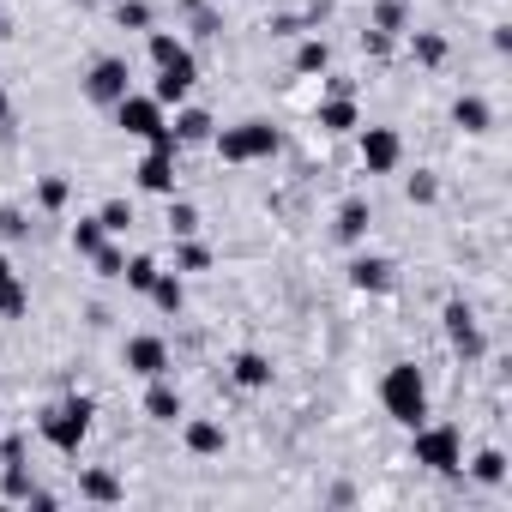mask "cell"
Segmentation results:
<instances>
[{"mask_svg": "<svg viewBox=\"0 0 512 512\" xmlns=\"http://www.w3.org/2000/svg\"><path fill=\"white\" fill-rule=\"evenodd\" d=\"M380 404H386V416L404 422V428L428 422V380H422V368H416V362H392L386 380H380Z\"/></svg>", "mask_w": 512, "mask_h": 512, "instance_id": "6da1fadb", "label": "cell"}, {"mask_svg": "<svg viewBox=\"0 0 512 512\" xmlns=\"http://www.w3.org/2000/svg\"><path fill=\"white\" fill-rule=\"evenodd\" d=\"M410 458L440 470V476H452V470H464V434L452 422H416L410 428Z\"/></svg>", "mask_w": 512, "mask_h": 512, "instance_id": "7a4b0ae2", "label": "cell"}, {"mask_svg": "<svg viewBox=\"0 0 512 512\" xmlns=\"http://www.w3.org/2000/svg\"><path fill=\"white\" fill-rule=\"evenodd\" d=\"M217 139V157L223 163H266V157H278V127L272 121H241V127H223V133H211Z\"/></svg>", "mask_w": 512, "mask_h": 512, "instance_id": "3957f363", "label": "cell"}, {"mask_svg": "<svg viewBox=\"0 0 512 512\" xmlns=\"http://www.w3.org/2000/svg\"><path fill=\"white\" fill-rule=\"evenodd\" d=\"M91 416H97V404L91 398H67V404H55V410H43V440L55 446V452H79L85 446V434H91Z\"/></svg>", "mask_w": 512, "mask_h": 512, "instance_id": "277c9868", "label": "cell"}, {"mask_svg": "<svg viewBox=\"0 0 512 512\" xmlns=\"http://www.w3.org/2000/svg\"><path fill=\"white\" fill-rule=\"evenodd\" d=\"M127 91H133V67H127L121 55H103V61L85 73V97H91V103H103V109H115Z\"/></svg>", "mask_w": 512, "mask_h": 512, "instance_id": "5b68a950", "label": "cell"}, {"mask_svg": "<svg viewBox=\"0 0 512 512\" xmlns=\"http://www.w3.org/2000/svg\"><path fill=\"white\" fill-rule=\"evenodd\" d=\"M404 163V139L392 127H362V169L368 175H392Z\"/></svg>", "mask_w": 512, "mask_h": 512, "instance_id": "8992f818", "label": "cell"}, {"mask_svg": "<svg viewBox=\"0 0 512 512\" xmlns=\"http://www.w3.org/2000/svg\"><path fill=\"white\" fill-rule=\"evenodd\" d=\"M193 79H199V67H193V55H181V61H169V67H157V103L169 109V103H187L193 97Z\"/></svg>", "mask_w": 512, "mask_h": 512, "instance_id": "52a82bcc", "label": "cell"}, {"mask_svg": "<svg viewBox=\"0 0 512 512\" xmlns=\"http://www.w3.org/2000/svg\"><path fill=\"white\" fill-rule=\"evenodd\" d=\"M127 368H133L139 380H157V374H169V344H163V338H151V332L127 338Z\"/></svg>", "mask_w": 512, "mask_h": 512, "instance_id": "ba28073f", "label": "cell"}, {"mask_svg": "<svg viewBox=\"0 0 512 512\" xmlns=\"http://www.w3.org/2000/svg\"><path fill=\"white\" fill-rule=\"evenodd\" d=\"M446 338H452V350H458L464 362L482 356V332H476V314H470L464 302H446Z\"/></svg>", "mask_w": 512, "mask_h": 512, "instance_id": "9c48e42d", "label": "cell"}, {"mask_svg": "<svg viewBox=\"0 0 512 512\" xmlns=\"http://www.w3.org/2000/svg\"><path fill=\"white\" fill-rule=\"evenodd\" d=\"M350 284H356V290H374V296H386V290L398 284V272H392V260H380V253H362V260L350 266Z\"/></svg>", "mask_w": 512, "mask_h": 512, "instance_id": "30bf717a", "label": "cell"}, {"mask_svg": "<svg viewBox=\"0 0 512 512\" xmlns=\"http://www.w3.org/2000/svg\"><path fill=\"white\" fill-rule=\"evenodd\" d=\"M133 175L145 193H175V151H145V163Z\"/></svg>", "mask_w": 512, "mask_h": 512, "instance_id": "8fae6325", "label": "cell"}, {"mask_svg": "<svg viewBox=\"0 0 512 512\" xmlns=\"http://www.w3.org/2000/svg\"><path fill=\"white\" fill-rule=\"evenodd\" d=\"M314 121L326 127V133H350V127H362V115H356V103L338 91V97H326L320 109H314Z\"/></svg>", "mask_w": 512, "mask_h": 512, "instance_id": "7c38bea8", "label": "cell"}, {"mask_svg": "<svg viewBox=\"0 0 512 512\" xmlns=\"http://www.w3.org/2000/svg\"><path fill=\"white\" fill-rule=\"evenodd\" d=\"M145 416H151V422H181V392H175L163 374H157L151 392H145Z\"/></svg>", "mask_w": 512, "mask_h": 512, "instance_id": "4fadbf2b", "label": "cell"}, {"mask_svg": "<svg viewBox=\"0 0 512 512\" xmlns=\"http://www.w3.org/2000/svg\"><path fill=\"white\" fill-rule=\"evenodd\" d=\"M169 133H175V145H205V139H211V115H205V109H181V115L169 121Z\"/></svg>", "mask_w": 512, "mask_h": 512, "instance_id": "5bb4252c", "label": "cell"}, {"mask_svg": "<svg viewBox=\"0 0 512 512\" xmlns=\"http://www.w3.org/2000/svg\"><path fill=\"white\" fill-rule=\"evenodd\" d=\"M452 121H458L464 133H488V127H494V109H488L482 97H458V103H452Z\"/></svg>", "mask_w": 512, "mask_h": 512, "instance_id": "9a60e30c", "label": "cell"}, {"mask_svg": "<svg viewBox=\"0 0 512 512\" xmlns=\"http://www.w3.org/2000/svg\"><path fill=\"white\" fill-rule=\"evenodd\" d=\"M368 223H374L368 199H344V205H338V235H344V241H362V235H368Z\"/></svg>", "mask_w": 512, "mask_h": 512, "instance_id": "2e32d148", "label": "cell"}, {"mask_svg": "<svg viewBox=\"0 0 512 512\" xmlns=\"http://www.w3.org/2000/svg\"><path fill=\"white\" fill-rule=\"evenodd\" d=\"M229 368H235V380H241V386H272V362H266L260 350H241Z\"/></svg>", "mask_w": 512, "mask_h": 512, "instance_id": "e0dca14e", "label": "cell"}, {"mask_svg": "<svg viewBox=\"0 0 512 512\" xmlns=\"http://www.w3.org/2000/svg\"><path fill=\"white\" fill-rule=\"evenodd\" d=\"M145 296H151V302H157L163 314H181V302H187V290H181V278H175V272H157Z\"/></svg>", "mask_w": 512, "mask_h": 512, "instance_id": "ac0fdd59", "label": "cell"}, {"mask_svg": "<svg viewBox=\"0 0 512 512\" xmlns=\"http://www.w3.org/2000/svg\"><path fill=\"white\" fill-rule=\"evenodd\" d=\"M79 494H85V500H103V506H115V500H121L127 488H121V482H115L109 470H85V482H79Z\"/></svg>", "mask_w": 512, "mask_h": 512, "instance_id": "d6986e66", "label": "cell"}, {"mask_svg": "<svg viewBox=\"0 0 512 512\" xmlns=\"http://www.w3.org/2000/svg\"><path fill=\"white\" fill-rule=\"evenodd\" d=\"M187 452H199V458L223 452V428L217 422H187Z\"/></svg>", "mask_w": 512, "mask_h": 512, "instance_id": "ffe728a7", "label": "cell"}, {"mask_svg": "<svg viewBox=\"0 0 512 512\" xmlns=\"http://www.w3.org/2000/svg\"><path fill=\"white\" fill-rule=\"evenodd\" d=\"M470 476H476V482H488V488H494V482H506V452H494V446H488V452H476V458H470Z\"/></svg>", "mask_w": 512, "mask_h": 512, "instance_id": "44dd1931", "label": "cell"}, {"mask_svg": "<svg viewBox=\"0 0 512 512\" xmlns=\"http://www.w3.org/2000/svg\"><path fill=\"white\" fill-rule=\"evenodd\" d=\"M103 241H109V229H103V223H97V217H79V223H73V247H79V253H85V260H91V253H97V247H103Z\"/></svg>", "mask_w": 512, "mask_h": 512, "instance_id": "7402d4cb", "label": "cell"}, {"mask_svg": "<svg viewBox=\"0 0 512 512\" xmlns=\"http://www.w3.org/2000/svg\"><path fill=\"white\" fill-rule=\"evenodd\" d=\"M332 67V49L320 43V37H308L302 49H296V73H326Z\"/></svg>", "mask_w": 512, "mask_h": 512, "instance_id": "603a6c76", "label": "cell"}, {"mask_svg": "<svg viewBox=\"0 0 512 512\" xmlns=\"http://www.w3.org/2000/svg\"><path fill=\"white\" fill-rule=\"evenodd\" d=\"M97 223H103L109 235H127V229H133V205H127V199H109V205L97 211Z\"/></svg>", "mask_w": 512, "mask_h": 512, "instance_id": "cb8c5ba5", "label": "cell"}, {"mask_svg": "<svg viewBox=\"0 0 512 512\" xmlns=\"http://www.w3.org/2000/svg\"><path fill=\"white\" fill-rule=\"evenodd\" d=\"M181 55H187V43H181V37L151 31V61H157V67H169V61H181Z\"/></svg>", "mask_w": 512, "mask_h": 512, "instance_id": "d4e9b609", "label": "cell"}, {"mask_svg": "<svg viewBox=\"0 0 512 512\" xmlns=\"http://www.w3.org/2000/svg\"><path fill=\"white\" fill-rule=\"evenodd\" d=\"M121 278H127L133 290H151V278H157V260H145V253H139V260H127V266H121Z\"/></svg>", "mask_w": 512, "mask_h": 512, "instance_id": "484cf974", "label": "cell"}, {"mask_svg": "<svg viewBox=\"0 0 512 512\" xmlns=\"http://www.w3.org/2000/svg\"><path fill=\"white\" fill-rule=\"evenodd\" d=\"M175 266H181V272H205V266H211V253L187 235V241H181V253H175Z\"/></svg>", "mask_w": 512, "mask_h": 512, "instance_id": "4316f807", "label": "cell"}, {"mask_svg": "<svg viewBox=\"0 0 512 512\" xmlns=\"http://www.w3.org/2000/svg\"><path fill=\"white\" fill-rule=\"evenodd\" d=\"M115 19H121L127 31H145V25H151V7H145V0H121V7H115Z\"/></svg>", "mask_w": 512, "mask_h": 512, "instance_id": "83f0119b", "label": "cell"}, {"mask_svg": "<svg viewBox=\"0 0 512 512\" xmlns=\"http://www.w3.org/2000/svg\"><path fill=\"white\" fill-rule=\"evenodd\" d=\"M25 308H31V296H25V284H19V278H13V284H7V290H0V314H7V320H19V314H25Z\"/></svg>", "mask_w": 512, "mask_h": 512, "instance_id": "f1b7e54d", "label": "cell"}, {"mask_svg": "<svg viewBox=\"0 0 512 512\" xmlns=\"http://www.w3.org/2000/svg\"><path fill=\"white\" fill-rule=\"evenodd\" d=\"M404 193H410V205H434V193H440V181H434V175H422V169H416V175H410V187H404Z\"/></svg>", "mask_w": 512, "mask_h": 512, "instance_id": "f546056e", "label": "cell"}, {"mask_svg": "<svg viewBox=\"0 0 512 512\" xmlns=\"http://www.w3.org/2000/svg\"><path fill=\"white\" fill-rule=\"evenodd\" d=\"M169 229H175L181 241H187V235H199V211H193V205H169Z\"/></svg>", "mask_w": 512, "mask_h": 512, "instance_id": "4dcf8cb0", "label": "cell"}, {"mask_svg": "<svg viewBox=\"0 0 512 512\" xmlns=\"http://www.w3.org/2000/svg\"><path fill=\"white\" fill-rule=\"evenodd\" d=\"M67 193H73V187H67V181H61V175H49V181H43V187H37V199H43V205H49V211H61V205H67Z\"/></svg>", "mask_w": 512, "mask_h": 512, "instance_id": "1f68e13d", "label": "cell"}, {"mask_svg": "<svg viewBox=\"0 0 512 512\" xmlns=\"http://www.w3.org/2000/svg\"><path fill=\"white\" fill-rule=\"evenodd\" d=\"M91 260H97V272H103V278H121V266H127V260H121V247H109V241L91 253Z\"/></svg>", "mask_w": 512, "mask_h": 512, "instance_id": "d6a6232c", "label": "cell"}, {"mask_svg": "<svg viewBox=\"0 0 512 512\" xmlns=\"http://www.w3.org/2000/svg\"><path fill=\"white\" fill-rule=\"evenodd\" d=\"M398 25H404V0H386V7H380V31L392 37Z\"/></svg>", "mask_w": 512, "mask_h": 512, "instance_id": "836d02e7", "label": "cell"}, {"mask_svg": "<svg viewBox=\"0 0 512 512\" xmlns=\"http://www.w3.org/2000/svg\"><path fill=\"white\" fill-rule=\"evenodd\" d=\"M440 55H446V43H440V37H416V61H428V67H434Z\"/></svg>", "mask_w": 512, "mask_h": 512, "instance_id": "e575fe53", "label": "cell"}, {"mask_svg": "<svg viewBox=\"0 0 512 512\" xmlns=\"http://www.w3.org/2000/svg\"><path fill=\"white\" fill-rule=\"evenodd\" d=\"M13 278H19V272H13V260H7V253H0V290H7Z\"/></svg>", "mask_w": 512, "mask_h": 512, "instance_id": "d590c367", "label": "cell"}, {"mask_svg": "<svg viewBox=\"0 0 512 512\" xmlns=\"http://www.w3.org/2000/svg\"><path fill=\"white\" fill-rule=\"evenodd\" d=\"M0 115H7V97H0Z\"/></svg>", "mask_w": 512, "mask_h": 512, "instance_id": "8d00e7d4", "label": "cell"}]
</instances>
